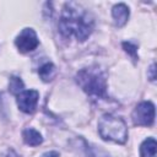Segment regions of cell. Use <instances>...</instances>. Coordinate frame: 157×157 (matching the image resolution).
Returning <instances> with one entry per match:
<instances>
[{"instance_id": "obj_1", "label": "cell", "mask_w": 157, "mask_h": 157, "mask_svg": "<svg viewBox=\"0 0 157 157\" xmlns=\"http://www.w3.org/2000/svg\"><path fill=\"white\" fill-rule=\"evenodd\" d=\"M94 27L93 16L77 2H66L59 18V32L63 37L75 36L77 40H86Z\"/></svg>"}, {"instance_id": "obj_2", "label": "cell", "mask_w": 157, "mask_h": 157, "mask_svg": "<svg viewBox=\"0 0 157 157\" xmlns=\"http://www.w3.org/2000/svg\"><path fill=\"white\" fill-rule=\"evenodd\" d=\"M76 82L88 96L94 98L107 97L105 72L99 66H88L81 69L76 74Z\"/></svg>"}, {"instance_id": "obj_3", "label": "cell", "mask_w": 157, "mask_h": 157, "mask_svg": "<svg viewBox=\"0 0 157 157\" xmlns=\"http://www.w3.org/2000/svg\"><path fill=\"white\" fill-rule=\"evenodd\" d=\"M99 136L105 141L125 144L128 140V128L123 118L113 114H103L98 121Z\"/></svg>"}, {"instance_id": "obj_4", "label": "cell", "mask_w": 157, "mask_h": 157, "mask_svg": "<svg viewBox=\"0 0 157 157\" xmlns=\"http://www.w3.org/2000/svg\"><path fill=\"white\" fill-rule=\"evenodd\" d=\"M131 119L136 126H151L155 121V104L150 101L140 102L134 108Z\"/></svg>"}, {"instance_id": "obj_5", "label": "cell", "mask_w": 157, "mask_h": 157, "mask_svg": "<svg viewBox=\"0 0 157 157\" xmlns=\"http://www.w3.org/2000/svg\"><path fill=\"white\" fill-rule=\"evenodd\" d=\"M15 44H16L18 52L29 53V52H33L38 47L39 39L33 28H23L20 32V34L16 37Z\"/></svg>"}, {"instance_id": "obj_6", "label": "cell", "mask_w": 157, "mask_h": 157, "mask_svg": "<svg viewBox=\"0 0 157 157\" xmlns=\"http://www.w3.org/2000/svg\"><path fill=\"white\" fill-rule=\"evenodd\" d=\"M39 99V93L36 90H23L17 94V105L23 113L31 114L36 110Z\"/></svg>"}, {"instance_id": "obj_7", "label": "cell", "mask_w": 157, "mask_h": 157, "mask_svg": "<svg viewBox=\"0 0 157 157\" xmlns=\"http://www.w3.org/2000/svg\"><path fill=\"white\" fill-rule=\"evenodd\" d=\"M129 15H130L129 7L123 2L115 4L112 9V16H113V20H114V25L117 27H123L128 22Z\"/></svg>"}, {"instance_id": "obj_8", "label": "cell", "mask_w": 157, "mask_h": 157, "mask_svg": "<svg viewBox=\"0 0 157 157\" xmlns=\"http://www.w3.org/2000/svg\"><path fill=\"white\" fill-rule=\"evenodd\" d=\"M22 137H23L25 144H27L29 146H38V145H40L43 142V137H42L40 132L37 131L33 128L25 129L23 132H22Z\"/></svg>"}, {"instance_id": "obj_9", "label": "cell", "mask_w": 157, "mask_h": 157, "mask_svg": "<svg viewBox=\"0 0 157 157\" xmlns=\"http://www.w3.org/2000/svg\"><path fill=\"white\" fill-rule=\"evenodd\" d=\"M157 144L153 137H147L140 145V156L141 157H157L156 155Z\"/></svg>"}, {"instance_id": "obj_10", "label": "cell", "mask_w": 157, "mask_h": 157, "mask_svg": "<svg viewBox=\"0 0 157 157\" xmlns=\"http://www.w3.org/2000/svg\"><path fill=\"white\" fill-rule=\"evenodd\" d=\"M38 75H39V77L44 82L52 81L53 77L55 76V66H54V64L53 63H49V61L45 63V64H43L39 67V70H38Z\"/></svg>"}, {"instance_id": "obj_11", "label": "cell", "mask_w": 157, "mask_h": 157, "mask_svg": "<svg viewBox=\"0 0 157 157\" xmlns=\"http://www.w3.org/2000/svg\"><path fill=\"white\" fill-rule=\"evenodd\" d=\"M85 144V157H112L107 151L103 148L96 146V145H90L83 140Z\"/></svg>"}, {"instance_id": "obj_12", "label": "cell", "mask_w": 157, "mask_h": 157, "mask_svg": "<svg viewBox=\"0 0 157 157\" xmlns=\"http://www.w3.org/2000/svg\"><path fill=\"white\" fill-rule=\"evenodd\" d=\"M25 88V85H23V81L17 77V76H11L10 77V81H9V91L12 93V94H18L23 91Z\"/></svg>"}, {"instance_id": "obj_13", "label": "cell", "mask_w": 157, "mask_h": 157, "mask_svg": "<svg viewBox=\"0 0 157 157\" xmlns=\"http://www.w3.org/2000/svg\"><path fill=\"white\" fill-rule=\"evenodd\" d=\"M123 48L124 50L136 61L139 59V55H137V45L135 43H131V42H123Z\"/></svg>"}, {"instance_id": "obj_14", "label": "cell", "mask_w": 157, "mask_h": 157, "mask_svg": "<svg viewBox=\"0 0 157 157\" xmlns=\"http://www.w3.org/2000/svg\"><path fill=\"white\" fill-rule=\"evenodd\" d=\"M147 76H148V78H150L151 81H155V80H156V65H155V64H152V65L150 66L148 72H147Z\"/></svg>"}, {"instance_id": "obj_15", "label": "cell", "mask_w": 157, "mask_h": 157, "mask_svg": "<svg viewBox=\"0 0 157 157\" xmlns=\"http://www.w3.org/2000/svg\"><path fill=\"white\" fill-rule=\"evenodd\" d=\"M40 157H59V152L58 151H48V152H44Z\"/></svg>"}]
</instances>
